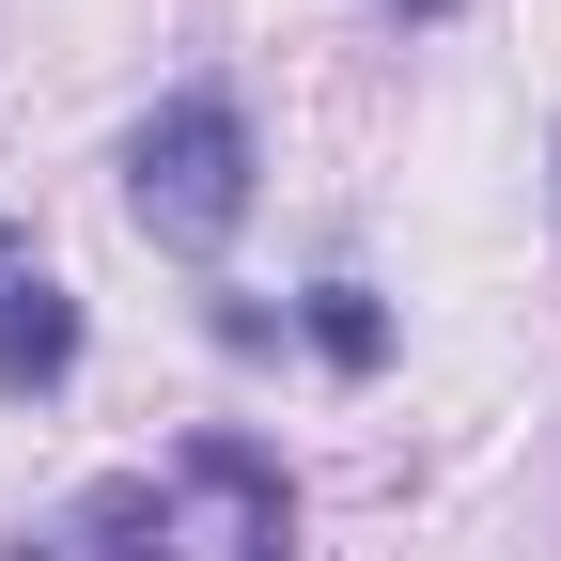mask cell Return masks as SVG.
Masks as SVG:
<instances>
[{"mask_svg":"<svg viewBox=\"0 0 561 561\" xmlns=\"http://www.w3.org/2000/svg\"><path fill=\"white\" fill-rule=\"evenodd\" d=\"M297 343H312V359H328L343 390H375L405 328H390V297H375V280H359V265H328V280H312V297H297Z\"/></svg>","mask_w":561,"mask_h":561,"instance_id":"5","label":"cell"},{"mask_svg":"<svg viewBox=\"0 0 561 561\" xmlns=\"http://www.w3.org/2000/svg\"><path fill=\"white\" fill-rule=\"evenodd\" d=\"M375 16H405V32H421V16H453V0H375Z\"/></svg>","mask_w":561,"mask_h":561,"instance_id":"7","label":"cell"},{"mask_svg":"<svg viewBox=\"0 0 561 561\" xmlns=\"http://www.w3.org/2000/svg\"><path fill=\"white\" fill-rule=\"evenodd\" d=\"M125 219L157 234L172 265H219L234 234H250V203H265V125H250V94L234 79H172L157 110L125 125Z\"/></svg>","mask_w":561,"mask_h":561,"instance_id":"1","label":"cell"},{"mask_svg":"<svg viewBox=\"0 0 561 561\" xmlns=\"http://www.w3.org/2000/svg\"><path fill=\"white\" fill-rule=\"evenodd\" d=\"M79 359H94V328H79V297H62V265L0 219V405H62Z\"/></svg>","mask_w":561,"mask_h":561,"instance_id":"2","label":"cell"},{"mask_svg":"<svg viewBox=\"0 0 561 561\" xmlns=\"http://www.w3.org/2000/svg\"><path fill=\"white\" fill-rule=\"evenodd\" d=\"M203 328H219V343H234V359H265V343H280V328H297V297H280V312H265V297H219V312H203Z\"/></svg>","mask_w":561,"mask_h":561,"instance_id":"6","label":"cell"},{"mask_svg":"<svg viewBox=\"0 0 561 561\" xmlns=\"http://www.w3.org/2000/svg\"><path fill=\"white\" fill-rule=\"evenodd\" d=\"M47 546L62 561H187V483L172 468H110V483H79V515Z\"/></svg>","mask_w":561,"mask_h":561,"instance_id":"4","label":"cell"},{"mask_svg":"<svg viewBox=\"0 0 561 561\" xmlns=\"http://www.w3.org/2000/svg\"><path fill=\"white\" fill-rule=\"evenodd\" d=\"M172 483L234 515V561H297V468H280L265 437H234V421H203V437L172 453Z\"/></svg>","mask_w":561,"mask_h":561,"instance_id":"3","label":"cell"}]
</instances>
